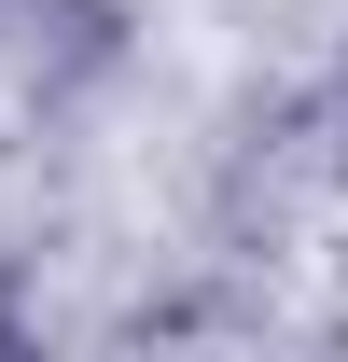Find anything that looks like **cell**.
Masks as SVG:
<instances>
[{"label":"cell","mask_w":348,"mask_h":362,"mask_svg":"<svg viewBox=\"0 0 348 362\" xmlns=\"http://www.w3.org/2000/svg\"><path fill=\"white\" fill-rule=\"evenodd\" d=\"M0 362H42V334H28V320H14V307H0Z\"/></svg>","instance_id":"cell-1"}]
</instances>
